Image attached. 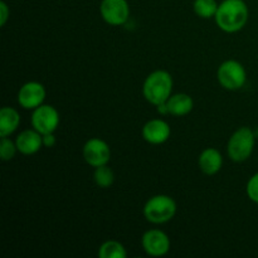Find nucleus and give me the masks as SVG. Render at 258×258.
<instances>
[{
	"instance_id": "21",
	"label": "nucleus",
	"mask_w": 258,
	"mask_h": 258,
	"mask_svg": "<svg viewBox=\"0 0 258 258\" xmlns=\"http://www.w3.org/2000/svg\"><path fill=\"white\" fill-rule=\"evenodd\" d=\"M10 17V9L5 2H0V25L4 27Z\"/></svg>"
},
{
	"instance_id": "12",
	"label": "nucleus",
	"mask_w": 258,
	"mask_h": 258,
	"mask_svg": "<svg viewBox=\"0 0 258 258\" xmlns=\"http://www.w3.org/2000/svg\"><path fill=\"white\" fill-rule=\"evenodd\" d=\"M15 144L18 151L23 155H34L43 146V135L35 128L24 130L18 135Z\"/></svg>"
},
{
	"instance_id": "20",
	"label": "nucleus",
	"mask_w": 258,
	"mask_h": 258,
	"mask_svg": "<svg viewBox=\"0 0 258 258\" xmlns=\"http://www.w3.org/2000/svg\"><path fill=\"white\" fill-rule=\"evenodd\" d=\"M246 191L248 198L251 199L252 202L258 204V173L254 174V175L248 180L246 186Z\"/></svg>"
},
{
	"instance_id": "1",
	"label": "nucleus",
	"mask_w": 258,
	"mask_h": 258,
	"mask_svg": "<svg viewBox=\"0 0 258 258\" xmlns=\"http://www.w3.org/2000/svg\"><path fill=\"white\" fill-rule=\"evenodd\" d=\"M248 14V7L243 0H223L218 5L214 19L221 30L236 33L243 29L247 24Z\"/></svg>"
},
{
	"instance_id": "18",
	"label": "nucleus",
	"mask_w": 258,
	"mask_h": 258,
	"mask_svg": "<svg viewBox=\"0 0 258 258\" xmlns=\"http://www.w3.org/2000/svg\"><path fill=\"white\" fill-rule=\"evenodd\" d=\"M93 179H95V183L100 188H108V186H111L113 184L115 175H113V171L107 165H102L96 168L95 174H93Z\"/></svg>"
},
{
	"instance_id": "14",
	"label": "nucleus",
	"mask_w": 258,
	"mask_h": 258,
	"mask_svg": "<svg viewBox=\"0 0 258 258\" xmlns=\"http://www.w3.org/2000/svg\"><path fill=\"white\" fill-rule=\"evenodd\" d=\"M168 111L173 116H185L191 112L194 107L193 98L186 93H176L171 95L166 101Z\"/></svg>"
},
{
	"instance_id": "2",
	"label": "nucleus",
	"mask_w": 258,
	"mask_h": 258,
	"mask_svg": "<svg viewBox=\"0 0 258 258\" xmlns=\"http://www.w3.org/2000/svg\"><path fill=\"white\" fill-rule=\"evenodd\" d=\"M171 90H173V77L170 73L164 70L151 72L146 77L143 86L144 97L154 106L165 103L171 96Z\"/></svg>"
},
{
	"instance_id": "8",
	"label": "nucleus",
	"mask_w": 258,
	"mask_h": 258,
	"mask_svg": "<svg viewBox=\"0 0 258 258\" xmlns=\"http://www.w3.org/2000/svg\"><path fill=\"white\" fill-rule=\"evenodd\" d=\"M83 158L92 168L107 165L111 159V150L107 143L98 138L90 139L83 146Z\"/></svg>"
},
{
	"instance_id": "4",
	"label": "nucleus",
	"mask_w": 258,
	"mask_h": 258,
	"mask_svg": "<svg viewBox=\"0 0 258 258\" xmlns=\"http://www.w3.org/2000/svg\"><path fill=\"white\" fill-rule=\"evenodd\" d=\"M254 148V134L247 126L234 131L228 140L227 153L231 160L236 163L246 161L251 156Z\"/></svg>"
},
{
	"instance_id": "16",
	"label": "nucleus",
	"mask_w": 258,
	"mask_h": 258,
	"mask_svg": "<svg viewBox=\"0 0 258 258\" xmlns=\"http://www.w3.org/2000/svg\"><path fill=\"white\" fill-rule=\"evenodd\" d=\"M126 248L117 241H106L98 248L100 258H126Z\"/></svg>"
},
{
	"instance_id": "3",
	"label": "nucleus",
	"mask_w": 258,
	"mask_h": 258,
	"mask_svg": "<svg viewBox=\"0 0 258 258\" xmlns=\"http://www.w3.org/2000/svg\"><path fill=\"white\" fill-rule=\"evenodd\" d=\"M175 213V201L165 194L151 197L144 207V216H145L146 221L154 224H164L171 221Z\"/></svg>"
},
{
	"instance_id": "6",
	"label": "nucleus",
	"mask_w": 258,
	"mask_h": 258,
	"mask_svg": "<svg viewBox=\"0 0 258 258\" xmlns=\"http://www.w3.org/2000/svg\"><path fill=\"white\" fill-rule=\"evenodd\" d=\"M59 125V113L53 106L40 105L32 113V127L42 135L54 133Z\"/></svg>"
},
{
	"instance_id": "15",
	"label": "nucleus",
	"mask_w": 258,
	"mask_h": 258,
	"mask_svg": "<svg viewBox=\"0 0 258 258\" xmlns=\"http://www.w3.org/2000/svg\"><path fill=\"white\" fill-rule=\"evenodd\" d=\"M20 123V115L15 108L3 107L0 110V138H5L14 133Z\"/></svg>"
},
{
	"instance_id": "13",
	"label": "nucleus",
	"mask_w": 258,
	"mask_h": 258,
	"mask_svg": "<svg viewBox=\"0 0 258 258\" xmlns=\"http://www.w3.org/2000/svg\"><path fill=\"white\" fill-rule=\"evenodd\" d=\"M199 169L203 171L206 175H214L218 173L223 165V158L222 154L217 149L208 148L203 150L198 159Z\"/></svg>"
},
{
	"instance_id": "11",
	"label": "nucleus",
	"mask_w": 258,
	"mask_h": 258,
	"mask_svg": "<svg viewBox=\"0 0 258 258\" xmlns=\"http://www.w3.org/2000/svg\"><path fill=\"white\" fill-rule=\"evenodd\" d=\"M170 126L161 118H154L148 121L143 127V138L153 145H160L170 138Z\"/></svg>"
},
{
	"instance_id": "7",
	"label": "nucleus",
	"mask_w": 258,
	"mask_h": 258,
	"mask_svg": "<svg viewBox=\"0 0 258 258\" xmlns=\"http://www.w3.org/2000/svg\"><path fill=\"white\" fill-rule=\"evenodd\" d=\"M100 12L102 19L113 27L125 24L130 17V7L127 0H102Z\"/></svg>"
},
{
	"instance_id": "22",
	"label": "nucleus",
	"mask_w": 258,
	"mask_h": 258,
	"mask_svg": "<svg viewBox=\"0 0 258 258\" xmlns=\"http://www.w3.org/2000/svg\"><path fill=\"white\" fill-rule=\"evenodd\" d=\"M55 143H57V140H55L54 133L44 134L43 135V146L44 148H53L55 145Z\"/></svg>"
},
{
	"instance_id": "17",
	"label": "nucleus",
	"mask_w": 258,
	"mask_h": 258,
	"mask_svg": "<svg viewBox=\"0 0 258 258\" xmlns=\"http://www.w3.org/2000/svg\"><path fill=\"white\" fill-rule=\"evenodd\" d=\"M218 5L219 4H217L216 0H194L193 9L199 18L211 19V18L216 17Z\"/></svg>"
},
{
	"instance_id": "10",
	"label": "nucleus",
	"mask_w": 258,
	"mask_h": 258,
	"mask_svg": "<svg viewBox=\"0 0 258 258\" xmlns=\"http://www.w3.org/2000/svg\"><path fill=\"white\" fill-rule=\"evenodd\" d=\"M141 243L146 253L153 257L165 256L170 249V239L160 229H150L145 232Z\"/></svg>"
},
{
	"instance_id": "5",
	"label": "nucleus",
	"mask_w": 258,
	"mask_h": 258,
	"mask_svg": "<svg viewBox=\"0 0 258 258\" xmlns=\"http://www.w3.org/2000/svg\"><path fill=\"white\" fill-rule=\"evenodd\" d=\"M219 85L228 91L241 90L247 80V73L243 64L238 60L228 59L222 63L217 71Z\"/></svg>"
},
{
	"instance_id": "19",
	"label": "nucleus",
	"mask_w": 258,
	"mask_h": 258,
	"mask_svg": "<svg viewBox=\"0 0 258 258\" xmlns=\"http://www.w3.org/2000/svg\"><path fill=\"white\" fill-rule=\"evenodd\" d=\"M17 151V144L13 143L8 136L2 138V141H0V158H2L3 161L12 160Z\"/></svg>"
},
{
	"instance_id": "9",
	"label": "nucleus",
	"mask_w": 258,
	"mask_h": 258,
	"mask_svg": "<svg viewBox=\"0 0 258 258\" xmlns=\"http://www.w3.org/2000/svg\"><path fill=\"white\" fill-rule=\"evenodd\" d=\"M45 88L42 83L30 81L24 83L18 92V103L25 110H34L43 105L45 100Z\"/></svg>"
}]
</instances>
